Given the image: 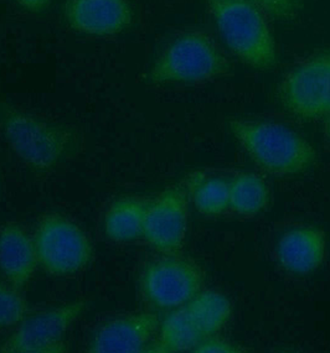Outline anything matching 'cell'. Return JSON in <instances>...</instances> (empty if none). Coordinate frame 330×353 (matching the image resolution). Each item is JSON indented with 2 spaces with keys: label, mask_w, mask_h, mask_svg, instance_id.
<instances>
[{
  "label": "cell",
  "mask_w": 330,
  "mask_h": 353,
  "mask_svg": "<svg viewBox=\"0 0 330 353\" xmlns=\"http://www.w3.org/2000/svg\"><path fill=\"white\" fill-rule=\"evenodd\" d=\"M230 128L252 161L269 174H300L316 160L313 146L280 123L233 121Z\"/></svg>",
  "instance_id": "6da1fadb"
},
{
  "label": "cell",
  "mask_w": 330,
  "mask_h": 353,
  "mask_svg": "<svg viewBox=\"0 0 330 353\" xmlns=\"http://www.w3.org/2000/svg\"><path fill=\"white\" fill-rule=\"evenodd\" d=\"M215 25L229 49L255 68L275 63V45L266 12L250 0H206Z\"/></svg>",
  "instance_id": "7a4b0ae2"
},
{
  "label": "cell",
  "mask_w": 330,
  "mask_h": 353,
  "mask_svg": "<svg viewBox=\"0 0 330 353\" xmlns=\"http://www.w3.org/2000/svg\"><path fill=\"white\" fill-rule=\"evenodd\" d=\"M226 56L211 37L200 31H185L166 43L151 70L160 85H196L226 73Z\"/></svg>",
  "instance_id": "3957f363"
},
{
  "label": "cell",
  "mask_w": 330,
  "mask_h": 353,
  "mask_svg": "<svg viewBox=\"0 0 330 353\" xmlns=\"http://www.w3.org/2000/svg\"><path fill=\"white\" fill-rule=\"evenodd\" d=\"M0 133L21 161L40 170L59 164L70 143L64 129L6 103H0Z\"/></svg>",
  "instance_id": "277c9868"
},
{
  "label": "cell",
  "mask_w": 330,
  "mask_h": 353,
  "mask_svg": "<svg viewBox=\"0 0 330 353\" xmlns=\"http://www.w3.org/2000/svg\"><path fill=\"white\" fill-rule=\"evenodd\" d=\"M39 265L55 276L80 273L90 262L92 247L80 225L59 214L39 221L34 232Z\"/></svg>",
  "instance_id": "5b68a950"
},
{
  "label": "cell",
  "mask_w": 330,
  "mask_h": 353,
  "mask_svg": "<svg viewBox=\"0 0 330 353\" xmlns=\"http://www.w3.org/2000/svg\"><path fill=\"white\" fill-rule=\"evenodd\" d=\"M282 108L295 118L314 121L330 116V50L300 62L278 88Z\"/></svg>",
  "instance_id": "8992f818"
},
{
  "label": "cell",
  "mask_w": 330,
  "mask_h": 353,
  "mask_svg": "<svg viewBox=\"0 0 330 353\" xmlns=\"http://www.w3.org/2000/svg\"><path fill=\"white\" fill-rule=\"evenodd\" d=\"M85 306L82 301H75L25 317L0 346V352H62L68 331L82 315Z\"/></svg>",
  "instance_id": "52a82bcc"
},
{
  "label": "cell",
  "mask_w": 330,
  "mask_h": 353,
  "mask_svg": "<svg viewBox=\"0 0 330 353\" xmlns=\"http://www.w3.org/2000/svg\"><path fill=\"white\" fill-rule=\"evenodd\" d=\"M202 288L200 269L174 254L149 263L142 274L144 296L160 310L183 307L202 292Z\"/></svg>",
  "instance_id": "ba28073f"
},
{
  "label": "cell",
  "mask_w": 330,
  "mask_h": 353,
  "mask_svg": "<svg viewBox=\"0 0 330 353\" xmlns=\"http://www.w3.org/2000/svg\"><path fill=\"white\" fill-rule=\"evenodd\" d=\"M188 228V202L180 190H165L148 201L142 237L154 250L175 254L183 248Z\"/></svg>",
  "instance_id": "9c48e42d"
},
{
  "label": "cell",
  "mask_w": 330,
  "mask_h": 353,
  "mask_svg": "<svg viewBox=\"0 0 330 353\" xmlns=\"http://www.w3.org/2000/svg\"><path fill=\"white\" fill-rule=\"evenodd\" d=\"M159 329L151 312H135L102 323L91 337L88 351L96 353H138L149 351Z\"/></svg>",
  "instance_id": "30bf717a"
},
{
  "label": "cell",
  "mask_w": 330,
  "mask_h": 353,
  "mask_svg": "<svg viewBox=\"0 0 330 353\" xmlns=\"http://www.w3.org/2000/svg\"><path fill=\"white\" fill-rule=\"evenodd\" d=\"M64 18L79 34L112 37L128 29L133 12L128 0H66Z\"/></svg>",
  "instance_id": "8fae6325"
},
{
  "label": "cell",
  "mask_w": 330,
  "mask_h": 353,
  "mask_svg": "<svg viewBox=\"0 0 330 353\" xmlns=\"http://www.w3.org/2000/svg\"><path fill=\"white\" fill-rule=\"evenodd\" d=\"M39 267L34 239L21 225H0V274L12 286L23 289Z\"/></svg>",
  "instance_id": "7c38bea8"
},
{
  "label": "cell",
  "mask_w": 330,
  "mask_h": 353,
  "mask_svg": "<svg viewBox=\"0 0 330 353\" xmlns=\"http://www.w3.org/2000/svg\"><path fill=\"white\" fill-rule=\"evenodd\" d=\"M324 256V233L313 227L294 228L283 234L277 244L282 267L294 274L312 273L320 267Z\"/></svg>",
  "instance_id": "4fadbf2b"
},
{
  "label": "cell",
  "mask_w": 330,
  "mask_h": 353,
  "mask_svg": "<svg viewBox=\"0 0 330 353\" xmlns=\"http://www.w3.org/2000/svg\"><path fill=\"white\" fill-rule=\"evenodd\" d=\"M148 201L124 197L113 202L106 212L104 230L113 242L128 243L142 237Z\"/></svg>",
  "instance_id": "5bb4252c"
},
{
  "label": "cell",
  "mask_w": 330,
  "mask_h": 353,
  "mask_svg": "<svg viewBox=\"0 0 330 353\" xmlns=\"http://www.w3.org/2000/svg\"><path fill=\"white\" fill-rule=\"evenodd\" d=\"M205 339L191 320L186 307L171 311L159 327V339L153 352H190Z\"/></svg>",
  "instance_id": "9a60e30c"
},
{
  "label": "cell",
  "mask_w": 330,
  "mask_h": 353,
  "mask_svg": "<svg viewBox=\"0 0 330 353\" xmlns=\"http://www.w3.org/2000/svg\"><path fill=\"white\" fill-rule=\"evenodd\" d=\"M185 307L204 337L220 332L233 312L229 299L216 292H199Z\"/></svg>",
  "instance_id": "2e32d148"
},
{
  "label": "cell",
  "mask_w": 330,
  "mask_h": 353,
  "mask_svg": "<svg viewBox=\"0 0 330 353\" xmlns=\"http://www.w3.org/2000/svg\"><path fill=\"white\" fill-rule=\"evenodd\" d=\"M267 185L256 175L241 174L230 185L229 208L245 216L261 212L269 203Z\"/></svg>",
  "instance_id": "e0dca14e"
},
{
  "label": "cell",
  "mask_w": 330,
  "mask_h": 353,
  "mask_svg": "<svg viewBox=\"0 0 330 353\" xmlns=\"http://www.w3.org/2000/svg\"><path fill=\"white\" fill-rule=\"evenodd\" d=\"M230 185L224 177L200 176L195 179L191 186V199L199 212L208 216H219L226 211L230 202Z\"/></svg>",
  "instance_id": "ac0fdd59"
},
{
  "label": "cell",
  "mask_w": 330,
  "mask_h": 353,
  "mask_svg": "<svg viewBox=\"0 0 330 353\" xmlns=\"http://www.w3.org/2000/svg\"><path fill=\"white\" fill-rule=\"evenodd\" d=\"M20 289L0 281V330L17 327L26 317V301Z\"/></svg>",
  "instance_id": "d6986e66"
},
{
  "label": "cell",
  "mask_w": 330,
  "mask_h": 353,
  "mask_svg": "<svg viewBox=\"0 0 330 353\" xmlns=\"http://www.w3.org/2000/svg\"><path fill=\"white\" fill-rule=\"evenodd\" d=\"M266 14L281 20H293L300 9V0H250Z\"/></svg>",
  "instance_id": "ffe728a7"
},
{
  "label": "cell",
  "mask_w": 330,
  "mask_h": 353,
  "mask_svg": "<svg viewBox=\"0 0 330 353\" xmlns=\"http://www.w3.org/2000/svg\"><path fill=\"white\" fill-rule=\"evenodd\" d=\"M237 350L233 347L231 343L225 341V340H221L219 337H215V336H210V337H205L202 339V341L197 345V347L195 348L194 352H202V353H231L236 352Z\"/></svg>",
  "instance_id": "44dd1931"
},
{
  "label": "cell",
  "mask_w": 330,
  "mask_h": 353,
  "mask_svg": "<svg viewBox=\"0 0 330 353\" xmlns=\"http://www.w3.org/2000/svg\"><path fill=\"white\" fill-rule=\"evenodd\" d=\"M15 1L28 12H39L46 9L51 0H15Z\"/></svg>",
  "instance_id": "7402d4cb"
},
{
  "label": "cell",
  "mask_w": 330,
  "mask_h": 353,
  "mask_svg": "<svg viewBox=\"0 0 330 353\" xmlns=\"http://www.w3.org/2000/svg\"><path fill=\"white\" fill-rule=\"evenodd\" d=\"M324 128L325 133H327V137L329 138L330 141V116L325 118Z\"/></svg>",
  "instance_id": "603a6c76"
}]
</instances>
